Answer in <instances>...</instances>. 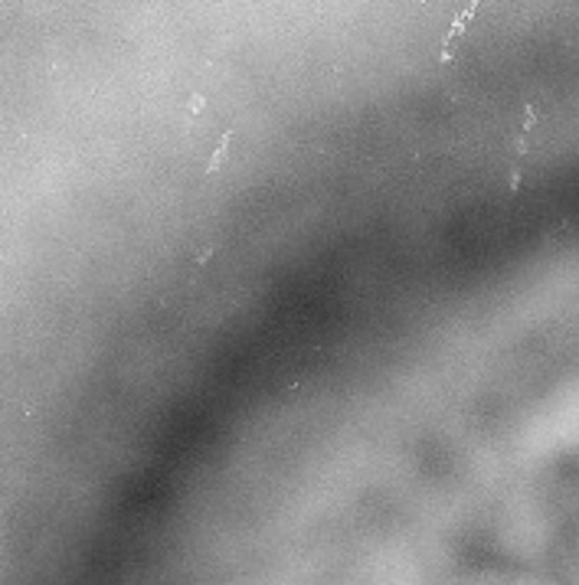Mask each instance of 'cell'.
Listing matches in <instances>:
<instances>
[{"instance_id":"1","label":"cell","mask_w":579,"mask_h":585,"mask_svg":"<svg viewBox=\"0 0 579 585\" xmlns=\"http://www.w3.org/2000/svg\"><path fill=\"white\" fill-rule=\"evenodd\" d=\"M478 10H481V4H471V7H465L462 13H458V17H455V23L449 30H445V39H442V59H449V49H452V43L458 37H462L465 33V27H468L471 20L478 17Z\"/></svg>"},{"instance_id":"2","label":"cell","mask_w":579,"mask_h":585,"mask_svg":"<svg viewBox=\"0 0 579 585\" xmlns=\"http://www.w3.org/2000/svg\"><path fill=\"white\" fill-rule=\"evenodd\" d=\"M229 141H233V131H226V135L219 137L217 151L209 154V161H207V171H209V173H213V171H219V164H223V157H226V151H229Z\"/></svg>"}]
</instances>
